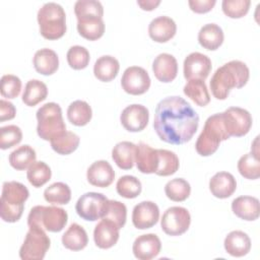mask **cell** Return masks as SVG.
Wrapping results in <instances>:
<instances>
[{
  "label": "cell",
  "mask_w": 260,
  "mask_h": 260,
  "mask_svg": "<svg viewBox=\"0 0 260 260\" xmlns=\"http://www.w3.org/2000/svg\"><path fill=\"white\" fill-rule=\"evenodd\" d=\"M199 126V116L192 106L181 96H168L155 108L153 128L160 140L184 144L192 139Z\"/></svg>",
  "instance_id": "cell-1"
},
{
  "label": "cell",
  "mask_w": 260,
  "mask_h": 260,
  "mask_svg": "<svg viewBox=\"0 0 260 260\" xmlns=\"http://www.w3.org/2000/svg\"><path fill=\"white\" fill-rule=\"evenodd\" d=\"M248 66L239 60H232L217 68L210 80V89L216 100H225L231 89L245 86L249 80Z\"/></svg>",
  "instance_id": "cell-2"
},
{
  "label": "cell",
  "mask_w": 260,
  "mask_h": 260,
  "mask_svg": "<svg viewBox=\"0 0 260 260\" xmlns=\"http://www.w3.org/2000/svg\"><path fill=\"white\" fill-rule=\"evenodd\" d=\"M28 196L29 192L23 184L16 181L4 182L0 199V216L2 220L6 222L18 221Z\"/></svg>",
  "instance_id": "cell-3"
},
{
  "label": "cell",
  "mask_w": 260,
  "mask_h": 260,
  "mask_svg": "<svg viewBox=\"0 0 260 260\" xmlns=\"http://www.w3.org/2000/svg\"><path fill=\"white\" fill-rule=\"evenodd\" d=\"M230 137L224 126L222 113L211 115L206 119L203 130L197 138L196 151L202 156H209L217 150L221 141Z\"/></svg>",
  "instance_id": "cell-4"
},
{
  "label": "cell",
  "mask_w": 260,
  "mask_h": 260,
  "mask_svg": "<svg viewBox=\"0 0 260 260\" xmlns=\"http://www.w3.org/2000/svg\"><path fill=\"white\" fill-rule=\"evenodd\" d=\"M41 35L47 40H58L66 32V14L63 7L55 2L45 3L38 11Z\"/></svg>",
  "instance_id": "cell-5"
},
{
  "label": "cell",
  "mask_w": 260,
  "mask_h": 260,
  "mask_svg": "<svg viewBox=\"0 0 260 260\" xmlns=\"http://www.w3.org/2000/svg\"><path fill=\"white\" fill-rule=\"evenodd\" d=\"M37 133L47 141H51L66 131L61 107L56 103H47L37 111Z\"/></svg>",
  "instance_id": "cell-6"
},
{
  "label": "cell",
  "mask_w": 260,
  "mask_h": 260,
  "mask_svg": "<svg viewBox=\"0 0 260 260\" xmlns=\"http://www.w3.org/2000/svg\"><path fill=\"white\" fill-rule=\"evenodd\" d=\"M68 220L67 212L58 206L37 205L32 207L27 216L28 226H37L51 233L61 232Z\"/></svg>",
  "instance_id": "cell-7"
},
{
  "label": "cell",
  "mask_w": 260,
  "mask_h": 260,
  "mask_svg": "<svg viewBox=\"0 0 260 260\" xmlns=\"http://www.w3.org/2000/svg\"><path fill=\"white\" fill-rule=\"evenodd\" d=\"M50 245V238L44 229L30 226L19 249V257L22 260H42Z\"/></svg>",
  "instance_id": "cell-8"
},
{
  "label": "cell",
  "mask_w": 260,
  "mask_h": 260,
  "mask_svg": "<svg viewBox=\"0 0 260 260\" xmlns=\"http://www.w3.org/2000/svg\"><path fill=\"white\" fill-rule=\"evenodd\" d=\"M108 201L109 199L102 193L87 192L78 198L75 210L84 220L95 221L104 216Z\"/></svg>",
  "instance_id": "cell-9"
},
{
  "label": "cell",
  "mask_w": 260,
  "mask_h": 260,
  "mask_svg": "<svg viewBox=\"0 0 260 260\" xmlns=\"http://www.w3.org/2000/svg\"><path fill=\"white\" fill-rule=\"evenodd\" d=\"M191 223L189 211L182 206H172L168 208L160 219V226L165 234L169 236H181L186 233Z\"/></svg>",
  "instance_id": "cell-10"
},
{
  "label": "cell",
  "mask_w": 260,
  "mask_h": 260,
  "mask_svg": "<svg viewBox=\"0 0 260 260\" xmlns=\"http://www.w3.org/2000/svg\"><path fill=\"white\" fill-rule=\"evenodd\" d=\"M222 117L230 136L242 137L246 135L252 127V116L245 109L230 107L222 112Z\"/></svg>",
  "instance_id": "cell-11"
},
{
  "label": "cell",
  "mask_w": 260,
  "mask_h": 260,
  "mask_svg": "<svg viewBox=\"0 0 260 260\" xmlns=\"http://www.w3.org/2000/svg\"><path fill=\"white\" fill-rule=\"evenodd\" d=\"M150 81V77L144 68L130 66L122 75L121 85L125 92L132 95H140L149 89Z\"/></svg>",
  "instance_id": "cell-12"
},
{
  "label": "cell",
  "mask_w": 260,
  "mask_h": 260,
  "mask_svg": "<svg viewBox=\"0 0 260 260\" xmlns=\"http://www.w3.org/2000/svg\"><path fill=\"white\" fill-rule=\"evenodd\" d=\"M184 77L187 80L201 79L205 80L212 68L211 60L206 55L193 52L190 53L184 60Z\"/></svg>",
  "instance_id": "cell-13"
},
{
  "label": "cell",
  "mask_w": 260,
  "mask_h": 260,
  "mask_svg": "<svg viewBox=\"0 0 260 260\" xmlns=\"http://www.w3.org/2000/svg\"><path fill=\"white\" fill-rule=\"evenodd\" d=\"M149 112L142 105L134 104L126 107L120 116L122 126L129 132H140L148 124Z\"/></svg>",
  "instance_id": "cell-14"
},
{
  "label": "cell",
  "mask_w": 260,
  "mask_h": 260,
  "mask_svg": "<svg viewBox=\"0 0 260 260\" xmlns=\"http://www.w3.org/2000/svg\"><path fill=\"white\" fill-rule=\"evenodd\" d=\"M159 219L158 206L152 201H142L136 204L132 212L133 225L138 230L152 228Z\"/></svg>",
  "instance_id": "cell-15"
},
{
  "label": "cell",
  "mask_w": 260,
  "mask_h": 260,
  "mask_svg": "<svg viewBox=\"0 0 260 260\" xmlns=\"http://www.w3.org/2000/svg\"><path fill=\"white\" fill-rule=\"evenodd\" d=\"M160 249L161 243L155 234H145L137 237L132 246L133 254L139 260H150L156 257Z\"/></svg>",
  "instance_id": "cell-16"
},
{
  "label": "cell",
  "mask_w": 260,
  "mask_h": 260,
  "mask_svg": "<svg viewBox=\"0 0 260 260\" xmlns=\"http://www.w3.org/2000/svg\"><path fill=\"white\" fill-rule=\"evenodd\" d=\"M152 71L160 82H171L178 74V62L176 58L168 53L157 55L152 62Z\"/></svg>",
  "instance_id": "cell-17"
},
{
  "label": "cell",
  "mask_w": 260,
  "mask_h": 260,
  "mask_svg": "<svg viewBox=\"0 0 260 260\" xmlns=\"http://www.w3.org/2000/svg\"><path fill=\"white\" fill-rule=\"evenodd\" d=\"M86 178L90 185L106 188L113 183L115 179V172L107 160L101 159L89 166L86 172Z\"/></svg>",
  "instance_id": "cell-18"
},
{
  "label": "cell",
  "mask_w": 260,
  "mask_h": 260,
  "mask_svg": "<svg viewBox=\"0 0 260 260\" xmlns=\"http://www.w3.org/2000/svg\"><path fill=\"white\" fill-rule=\"evenodd\" d=\"M120 229L111 220L101 218L93 231V240L101 249H110L115 246L119 240Z\"/></svg>",
  "instance_id": "cell-19"
},
{
  "label": "cell",
  "mask_w": 260,
  "mask_h": 260,
  "mask_svg": "<svg viewBox=\"0 0 260 260\" xmlns=\"http://www.w3.org/2000/svg\"><path fill=\"white\" fill-rule=\"evenodd\" d=\"M177 31L176 22L169 16L161 15L152 19L148 25V35L156 43L170 41Z\"/></svg>",
  "instance_id": "cell-20"
},
{
  "label": "cell",
  "mask_w": 260,
  "mask_h": 260,
  "mask_svg": "<svg viewBox=\"0 0 260 260\" xmlns=\"http://www.w3.org/2000/svg\"><path fill=\"white\" fill-rule=\"evenodd\" d=\"M236 189V179L228 172H218L209 181V190L211 194L219 199L229 198L234 194Z\"/></svg>",
  "instance_id": "cell-21"
},
{
  "label": "cell",
  "mask_w": 260,
  "mask_h": 260,
  "mask_svg": "<svg viewBox=\"0 0 260 260\" xmlns=\"http://www.w3.org/2000/svg\"><path fill=\"white\" fill-rule=\"evenodd\" d=\"M232 210L239 218L253 221L259 217V200L253 196H240L233 200Z\"/></svg>",
  "instance_id": "cell-22"
},
{
  "label": "cell",
  "mask_w": 260,
  "mask_h": 260,
  "mask_svg": "<svg viewBox=\"0 0 260 260\" xmlns=\"http://www.w3.org/2000/svg\"><path fill=\"white\" fill-rule=\"evenodd\" d=\"M228 254L234 257H243L251 250V240L242 231H233L228 234L223 242Z\"/></svg>",
  "instance_id": "cell-23"
},
{
  "label": "cell",
  "mask_w": 260,
  "mask_h": 260,
  "mask_svg": "<svg viewBox=\"0 0 260 260\" xmlns=\"http://www.w3.org/2000/svg\"><path fill=\"white\" fill-rule=\"evenodd\" d=\"M135 164L139 172L143 174H153L157 167V149L152 148L144 142H140L136 147Z\"/></svg>",
  "instance_id": "cell-24"
},
{
  "label": "cell",
  "mask_w": 260,
  "mask_h": 260,
  "mask_svg": "<svg viewBox=\"0 0 260 260\" xmlns=\"http://www.w3.org/2000/svg\"><path fill=\"white\" fill-rule=\"evenodd\" d=\"M78 34L88 40L95 41L103 37L105 32V22L100 16H82L77 18Z\"/></svg>",
  "instance_id": "cell-25"
},
{
  "label": "cell",
  "mask_w": 260,
  "mask_h": 260,
  "mask_svg": "<svg viewBox=\"0 0 260 260\" xmlns=\"http://www.w3.org/2000/svg\"><path fill=\"white\" fill-rule=\"evenodd\" d=\"M37 72L43 75H52L59 68V58L55 51L44 48L38 50L32 59Z\"/></svg>",
  "instance_id": "cell-26"
},
{
  "label": "cell",
  "mask_w": 260,
  "mask_h": 260,
  "mask_svg": "<svg viewBox=\"0 0 260 260\" xmlns=\"http://www.w3.org/2000/svg\"><path fill=\"white\" fill-rule=\"evenodd\" d=\"M222 28L216 23L204 24L198 32V42L206 50H217L223 43Z\"/></svg>",
  "instance_id": "cell-27"
},
{
  "label": "cell",
  "mask_w": 260,
  "mask_h": 260,
  "mask_svg": "<svg viewBox=\"0 0 260 260\" xmlns=\"http://www.w3.org/2000/svg\"><path fill=\"white\" fill-rule=\"evenodd\" d=\"M137 145L130 141L118 142L112 150V158L122 170H130L135 162Z\"/></svg>",
  "instance_id": "cell-28"
},
{
  "label": "cell",
  "mask_w": 260,
  "mask_h": 260,
  "mask_svg": "<svg viewBox=\"0 0 260 260\" xmlns=\"http://www.w3.org/2000/svg\"><path fill=\"white\" fill-rule=\"evenodd\" d=\"M120 69L119 61L110 55L100 57L93 65V74L95 78L103 82L112 81Z\"/></svg>",
  "instance_id": "cell-29"
},
{
  "label": "cell",
  "mask_w": 260,
  "mask_h": 260,
  "mask_svg": "<svg viewBox=\"0 0 260 260\" xmlns=\"http://www.w3.org/2000/svg\"><path fill=\"white\" fill-rule=\"evenodd\" d=\"M88 237L85 230L78 223H71L62 236L63 246L71 251H80L87 246Z\"/></svg>",
  "instance_id": "cell-30"
},
{
  "label": "cell",
  "mask_w": 260,
  "mask_h": 260,
  "mask_svg": "<svg viewBox=\"0 0 260 260\" xmlns=\"http://www.w3.org/2000/svg\"><path fill=\"white\" fill-rule=\"evenodd\" d=\"M48 95L47 85L38 79H30L26 82L23 93L22 102L28 107H35L39 103L46 100Z\"/></svg>",
  "instance_id": "cell-31"
},
{
  "label": "cell",
  "mask_w": 260,
  "mask_h": 260,
  "mask_svg": "<svg viewBox=\"0 0 260 260\" xmlns=\"http://www.w3.org/2000/svg\"><path fill=\"white\" fill-rule=\"evenodd\" d=\"M183 90L184 93L199 107H205L210 102V95L204 80L190 79L185 84Z\"/></svg>",
  "instance_id": "cell-32"
},
{
  "label": "cell",
  "mask_w": 260,
  "mask_h": 260,
  "mask_svg": "<svg viewBox=\"0 0 260 260\" xmlns=\"http://www.w3.org/2000/svg\"><path fill=\"white\" fill-rule=\"evenodd\" d=\"M37 158V153L36 150L27 145H21L14 149L10 154H9V164L10 166L17 170V171H24L29 168L31 164L36 161Z\"/></svg>",
  "instance_id": "cell-33"
},
{
  "label": "cell",
  "mask_w": 260,
  "mask_h": 260,
  "mask_svg": "<svg viewBox=\"0 0 260 260\" xmlns=\"http://www.w3.org/2000/svg\"><path fill=\"white\" fill-rule=\"evenodd\" d=\"M92 117L90 106L81 100L72 102L67 109V118L75 126H85Z\"/></svg>",
  "instance_id": "cell-34"
},
{
  "label": "cell",
  "mask_w": 260,
  "mask_h": 260,
  "mask_svg": "<svg viewBox=\"0 0 260 260\" xmlns=\"http://www.w3.org/2000/svg\"><path fill=\"white\" fill-rule=\"evenodd\" d=\"M180 167L177 154L168 149H157V167L155 174L157 176H171L175 174Z\"/></svg>",
  "instance_id": "cell-35"
},
{
  "label": "cell",
  "mask_w": 260,
  "mask_h": 260,
  "mask_svg": "<svg viewBox=\"0 0 260 260\" xmlns=\"http://www.w3.org/2000/svg\"><path fill=\"white\" fill-rule=\"evenodd\" d=\"M50 142L51 147L54 151L62 155H67L77 149L80 138L77 134L71 131H65L61 135L52 139Z\"/></svg>",
  "instance_id": "cell-36"
},
{
  "label": "cell",
  "mask_w": 260,
  "mask_h": 260,
  "mask_svg": "<svg viewBox=\"0 0 260 260\" xmlns=\"http://www.w3.org/2000/svg\"><path fill=\"white\" fill-rule=\"evenodd\" d=\"M44 198L52 204H67L71 200V190L67 184L56 182L45 189Z\"/></svg>",
  "instance_id": "cell-37"
},
{
  "label": "cell",
  "mask_w": 260,
  "mask_h": 260,
  "mask_svg": "<svg viewBox=\"0 0 260 260\" xmlns=\"http://www.w3.org/2000/svg\"><path fill=\"white\" fill-rule=\"evenodd\" d=\"M52 171L50 167L44 161H35L29 166L26 172V177L30 185L40 188L48 183L51 179Z\"/></svg>",
  "instance_id": "cell-38"
},
{
  "label": "cell",
  "mask_w": 260,
  "mask_h": 260,
  "mask_svg": "<svg viewBox=\"0 0 260 260\" xmlns=\"http://www.w3.org/2000/svg\"><path fill=\"white\" fill-rule=\"evenodd\" d=\"M165 193L172 201L181 202L190 196L191 186L185 179L176 178L166 184Z\"/></svg>",
  "instance_id": "cell-39"
},
{
  "label": "cell",
  "mask_w": 260,
  "mask_h": 260,
  "mask_svg": "<svg viewBox=\"0 0 260 260\" xmlns=\"http://www.w3.org/2000/svg\"><path fill=\"white\" fill-rule=\"evenodd\" d=\"M116 190L120 196L127 199H133L141 193L142 186L141 182L136 177L125 175L117 181Z\"/></svg>",
  "instance_id": "cell-40"
},
{
  "label": "cell",
  "mask_w": 260,
  "mask_h": 260,
  "mask_svg": "<svg viewBox=\"0 0 260 260\" xmlns=\"http://www.w3.org/2000/svg\"><path fill=\"white\" fill-rule=\"evenodd\" d=\"M239 173L248 180H256L260 176V162L252 152L246 153L238 161Z\"/></svg>",
  "instance_id": "cell-41"
},
{
  "label": "cell",
  "mask_w": 260,
  "mask_h": 260,
  "mask_svg": "<svg viewBox=\"0 0 260 260\" xmlns=\"http://www.w3.org/2000/svg\"><path fill=\"white\" fill-rule=\"evenodd\" d=\"M102 218L111 220L121 230L125 225L127 219L126 205L118 200H109L105 214Z\"/></svg>",
  "instance_id": "cell-42"
},
{
  "label": "cell",
  "mask_w": 260,
  "mask_h": 260,
  "mask_svg": "<svg viewBox=\"0 0 260 260\" xmlns=\"http://www.w3.org/2000/svg\"><path fill=\"white\" fill-rule=\"evenodd\" d=\"M67 62L74 70H81L87 67L90 56L86 48L82 46H72L67 52Z\"/></svg>",
  "instance_id": "cell-43"
},
{
  "label": "cell",
  "mask_w": 260,
  "mask_h": 260,
  "mask_svg": "<svg viewBox=\"0 0 260 260\" xmlns=\"http://www.w3.org/2000/svg\"><path fill=\"white\" fill-rule=\"evenodd\" d=\"M22 139L21 129L16 125H7L0 129V148L7 149L20 143Z\"/></svg>",
  "instance_id": "cell-44"
},
{
  "label": "cell",
  "mask_w": 260,
  "mask_h": 260,
  "mask_svg": "<svg viewBox=\"0 0 260 260\" xmlns=\"http://www.w3.org/2000/svg\"><path fill=\"white\" fill-rule=\"evenodd\" d=\"M74 13L77 18L91 15L103 17L104 8L102 3L96 0H78L74 4Z\"/></svg>",
  "instance_id": "cell-45"
},
{
  "label": "cell",
  "mask_w": 260,
  "mask_h": 260,
  "mask_svg": "<svg viewBox=\"0 0 260 260\" xmlns=\"http://www.w3.org/2000/svg\"><path fill=\"white\" fill-rule=\"evenodd\" d=\"M250 5V0H223L221 8L228 17L241 18L248 13Z\"/></svg>",
  "instance_id": "cell-46"
},
{
  "label": "cell",
  "mask_w": 260,
  "mask_h": 260,
  "mask_svg": "<svg viewBox=\"0 0 260 260\" xmlns=\"http://www.w3.org/2000/svg\"><path fill=\"white\" fill-rule=\"evenodd\" d=\"M21 90V80L13 74H5L1 78L0 92L3 98L15 99Z\"/></svg>",
  "instance_id": "cell-47"
},
{
  "label": "cell",
  "mask_w": 260,
  "mask_h": 260,
  "mask_svg": "<svg viewBox=\"0 0 260 260\" xmlns=\"http://www.w3.org/2000/svg\"><path fill=\"white\" fill-rule=\"evenodd\" d=\"M215 0H189L190 9L195 13H206L210 11L215 5Z\"/></svg>",
  "instance_id": "cell-48"
},
{
  "label": "cell",
  "mask_w": 260,
  "mask_h": 260,
  "mask_svg": "<svg viewBox=\"0 0 260 260\" xmlns=\"http://www.w3.org/2000/svg\"><path fill=\"white\" fill-rule=\"evenodd\" d=\"M15 114L16 109L12 103L5 100L0 101V122L13 119L15 117Z\"/></svg>",
  "instance_id": "cell-49"
},
{
  "label": "cell",
  "mask_w": 260,
  "mask_h": 260,
  "mask_svg": "<svg viewBox=\"0 0 260 260\" xmlns=\"http://www.w3.org/2000/svg\"><path fill=\"white\" fill-rule=\"evenodd\" d=\"M137 4L140 6L142 10L151 11L160 4V1L159 0H138Z\"/></svg>",
  "instance_id": "cell-50"
}]
</instances>
